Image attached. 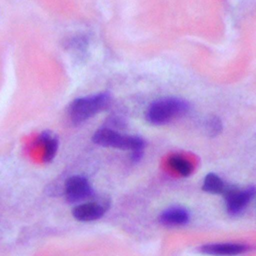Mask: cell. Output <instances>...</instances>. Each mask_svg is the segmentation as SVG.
<instances>
[{
    "instance_id": "6da1fadb",
    "label": "cell",
    "mask_w": 256,
    "mask_h": 256,
    "mask_svg": "<svg viewBox=\"0 0 256 256\" xmlns=\"http://www.w3.org/2000/svg\"><path fill=\"white\" fill-rule=\"evenodd\" d=\"M92 141L100 146L113 147L122 150H131L132 160L134 162L141 159L143 155V149L145 147V142L141 137L124 135L115 129L105 126L98 129L93 134Z\"/></svg>"
},
{
    "instance_id": "7a4b0ae2",
    "label": "cell",
    "mask_w": 256,
    "mask_h": 256,
    "mask_svg": "<svg viewBox=\"0 0 256 256\" xmlns=\"http://www.w3.org/2000/svg\"><path fill=\"white\" fill-rule=\"evenodd\" d=\"M189 110V103L177 97H166L152 102L146 112V119L153 125H164L183 116Z\"/></svg>"
},
{
    "instance_id": "3957f363",
    "label": "cell",
    "mask_w": 256,
    "mask_h": 256,
    "mask_svg": "<svg viewBox=\"0 0 256 256\" xmlns=\"http://www.w3.org/2000/svg\"><path fill=\"white\" fill-rule=\"evenodd\" d=\"M109 93H99L75 99L69 106V117L74 124H80L109 106Z\"/></svg>"
},
{
    "instance_id": "277c9868",
    "label": "cell",
    "mask_w": 256,
    "mask_h": 256,
    "mask_svg": "<svg viewBox=\"0 0 256 256\" xmlns=\"http://www.w3.org/2000/svg\"><path fill=\"white\" fill-rule=\"evenodd\" d=\"M226 199L227 212L231 216L241 214L255 194L254 186H250L246 189H238L236 187L227 186L223 192Z\"/></svg>"
},
{
    "instance_id": "5b68a950",
    "label": "cell",
    "mask_w": 256,
    "mask_h": 256,
    "mask_svg": "<svg viewBox=\"0 0 256 256\" xmlns=\"http://www.w3.org/2000/svg\"><path fill=\"white\" fill-rule=\"evenodd\" d=\"M64 191L66 199L71 203L85 200L93 194L89 181L85 177L78 175L72 176L66 180Z\"/></svg>"
},
{
    "instance_id": "8992f818",
    "label": "cell",
    "mask_w": 256,
    "mask_h": 256,
    "mask_svg": "<svg viewBox=\"0 0 256 256\" xmlns=\"http://www.w3.org/2000/svg\"><path fill=\"white\" fill-rule=\"evenodd\" d=\"M105 206L96 202H87L76 206L73 209V216L78 221H93L101 218L105 213Z\"/></svg>"
},
{
    "instance_id": "52a82bcc",
    "label": "cell",
    "mask_w": 256,
    "mask_h": 256,
    "mask_svg": "<svg viewBox=\"0 0 256 256\" xmlns=\"http://www.w3.org/2000/svg\"><path fill=\"white\" fill-rule=\"evenodd\" d=\"M248 247L240 243H212L201 247V252L210 255H238L246 252Z\"/></svg>"
},
{
    "instance_id": "ba28073f",
    "label": "cell",
    "mask_w": 256,
    "mask_h": 256,
    "mask_svg": "<svg viewBox=\"0 0 256 256\" xmlns=\"http://www.w3.org/2000/svg\"><path fill=\"white\" fill-rule=\"evenodd\" d=\"M189 212L183 207H170L159 215V222L165 226L185 225L189 221Z\"/></svg>"
},
{
    "instance_id": "9c48e42d",
    "label": "cell",
    "mask_w": 256,
    "mask_h": 256,
    "mask_svg": "<svg viewBox=\"0 0 256 256\" xmlns=\"http://www.w3.org/2000/svg\"><path fill=\"white\" fill-rule=\"evenodd\" d=\"M39 141L44 145V156L45 162H50L56 155L58 149V138L50 131H44L39 136Z\"/></svg>"
},
{
    "instance_id": "30bf717a",
    "label": "cell",
    "mask_w": 256,
    "mask_h": 256,
    "mask_svg": "<svg viewBox=\"0 0 256 256\" xmlns=\"http://www.w3.org/2000/svg\"><path fill=\"white\" fill-rule=\"evenodd\" d=\"M226 187L224 181L217 174L209 173L204 178L202 189L211 194H221L225 191Z\"/></svg>"
},
{
    "instance_id": "8fae6325",
    "label": "cell",
    "mask_w": 256,
    "mask_h": 256,
    "mask_svg": "<svg viewBox=\"0 0 256 256\" xmlns=\"http://www.w3.org/2000/svg\"><path fill=\"white\" fill-rule=\"evenodd\" d=\"M169 165L173 170L177 171L181 176L184 177L189 176L193 170L192 164L188 160L179 155L171 156L169 158Z\"/></svg>"
},
{
    "instance_id": "7c38bea8",
    "label": "cell",
    "mask_w": 256,
    "mask_h": 256,
    "mask_svg": "<svg viewBox=\"0 0 256 256\" xmlns=\"http://www.w3.org/2000/svg\"><path fill=\"white\" fill-rule=\"evenodd\" d=\"M205 128L207 129L208 134H210L211 136H216L222 130V123L218 117L213 116L206 121Z\"/></svg>"
}]
</instances>
